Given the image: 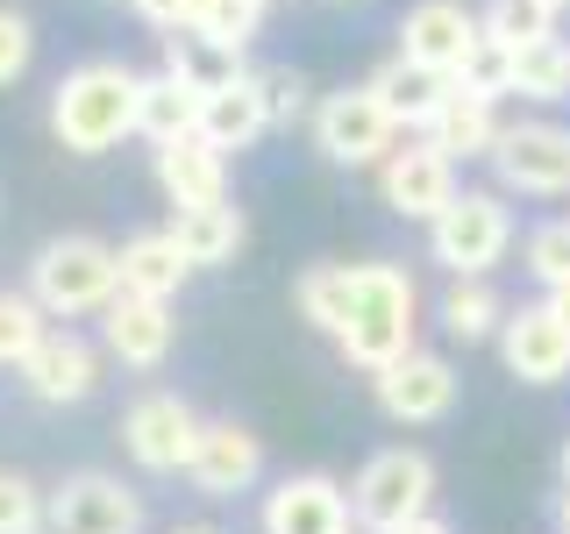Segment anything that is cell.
<instances>
[{
	"label": "cell",
	"mask_w": 570,
	"mask_h": 534,
	"mask_svg": "<svg viewBox=\"0 0 570 534\" xmlns=\"http://www.w3.org/2000/svg\"><path fill=\"white\" fill-rule=\"evenodd\" d=\"M414 328H421V285L406 264H350V307H343V328H335V349H343L350 370L379 378L385 364H400L414 349Z\"/></svg>",
	"instance_id": "cell-1"
},
{
	"label": "cell",
	"mask_w": 570,
	"mask_h": 534,
	"mask_svg": "<svg viewBox=\"0 0 570 534\" xmlns=\"http://www.w3.org/2000/svg\"><path fill=\"white\" fill-rule=\"evenodd\" d=\"M136 100H142V71L121 58H86L50 86V136L71 157H107L121 136H136Z\"/></svg>",
	"instance_id": "cell-2"
},
{
	"label": "cell",
	"mask_w": 570,
	"mask_h": 534,
	"mask_svg": "<svg viewBox=\"0 0 570 534\" xmlns=\"http://www.w3.org/2000/svg\"><path fill=\"white\" fill-rule=\"evenodd\" d=\"M29 293L50 320H86L121 293V257L100 236H50L29 257Z\"/></svg>",
	"instance_id": "cell-3"
},
{
	"label": "cell",
	"mask_w": 570,
	"mask_h": 534,
	"mask_svg": "<svg viewBox=\"0 0 570 534\" xmlns=\"http://www.w3.org/2000/svg\"><path fill=\"white\" fill-rule=\"evenodd\" d=\"M121 456L136 463L142 477H186L193 471V456H200V435H207V421L193 414V399L186 392H142V399L121 406Z\"/></svg>",
	"instance_id": "cell-4"
},
{
	"label": "cell",
	"mask_w": 570,
	"mask_h": 534,
	"mask_svg": "<svg viewBox=\"0 0 570 534\" xmlns=\"http://www.w3.org/2000/svg\"><path fill=\"white\" fill-rule=\"evenodd\" d=\"M350 513L364 534H392L406 521H421V513H435V463L421 449H379L364 456V471L350 477Z\"/></svg>",
	"instance_id": "cell-5"
},
{
	"label": "cell",
	"mask_w": 570,
	"mask_h": 534,
	"mask_svg": "<svg viewBox=\"0 0 570 534\" xmlns=\"http://www.w3.org/2000/svg\"><path fill=\"white\" fill-rule=\"evenodd\" d=\"M507 249H513V214H507L499 192H456V200L428 221V257L450 278H485Z\"/></svg>",
	"instance_id": "cell-6"
},
{
	"label": "cell",
	"mask_w": 570,
	"mask_h": 534,
	"mask_svg": "<svg viewBox=\"0 0 570 534\" xmlns=\"http://www.w3.org/2000/svg\"><path fill=\"white\" fill-rule=\"evenodd\" d=\"M400 142V121L385 115V100L371 86H343V93L314 100V150L328 165H385V150Z\"/></svg>",
	"instance_id": "cell-7"
},
{
	"label": "cell",
	"mask_w": 570,
	"mask_h": 534,
	"mask_svg": "<svg viewBox=\"0 0 570 534\" xmlns=\"http://www.w3.org/2000/svg\"><path fill=\"white\" fill-rule=\"evenodd\" d=\"M371 399L400 427H435V421H450V406H456V364L435 356V349H406L400 364H385L379 378H371Z\"/></svg>",
	"instance_id": "cell-8"
},
{
	"label": "cell",
	"mask_w": 570,
	"mask_h": 534,
	"mask_svg": "<svg viewBox=\"0 0 570 534\" xmlns=\"http://www.w3.org/2000/svg\"><path fill=\"white\" fill-rule=\"evenodd\" d=\"M379 200L400 214V221H435V214L456 200V157H442L428 136L392 142L385 165H379Z\"/></svg>",
	"instance_id": "cell-9"
},
{
	"label": "cell",
	"mask_w": 570,
	"mask_h": 534,
	"mask_svg": "<svg viewBox=\"0 0 570 534\" xmlns=\"http://www.w3.org/2000/svg\"><path fill=\"white\" fill-rule=\"evenodd\" d=\"M492 171H499V186H507V192L557 200V192H570V129H557V121H521V129H499Z\"/></svg>",
	"instance_id": "cell-10"
},
{
	"label": "cell",
	"mask_w": 570,
	"mask_h": 534,
	"mask_svg": "<svg viewBox=\"0 0 570 534\" xmlns=\"http://www.w3.org/2000/svg\"><path fill=\"white\" fill-rule=\"evenodd\" d=\"M100 343L121 370H165L171 364V343H178V320H171V299H150V293H115L100 307Z\"/></svg>",
	"instance_id": "cell-11"
},
{
	"label": "cell",
	"mask_w": 570,
	"mask_h": 534,
	"mask_svg": "<svg viewBox=\"0 0 570 534\" xmlns=\"http://www.w3.org/2000/svg\"><path fill=\"white\" fill-rule=\"evenodd\" d=\"M50 534H142V498L115 471H79L50 492Z\"/></svg>",
	"instance_id": "cell-12"
},
{
	"label": "cell",
	"mask_w": 570,
	"mask_h": 534,
	"mask_svg": "<svg viewBox=\"0 0 570 534\" xmlns=\"http://www.w3.org/2000/svg\"><path fill=\"white\" fill-rule=\"evenodd\" d=\"M257 527L264 534H350L356 513H350V492L328 471H299V477H278L264 492Z\"/></svg>",
	"instance_id": "cell-13"
},
{
	"label": "cell",
	"mask_w": 570,
	"mask_h": 534,
	"mask_svg": "<svg viewBox=\"0 0 570 534\" xmlns=\"http://www.w3.org/2000/svg\"><path fill=\"white\" fill-rule=\"evenodd\" d=\"M485 43V14H471L463 0H421V8H406L400 22V58H414L428 71H463V58Z\"/></svg>",
	"instance_id": "cell-14"
},
{
	"label": "cell",
	"mask_w": 570,
	"mask_h": 534,
	"mask_svg": "<svg viewBox=\"0 0 570 534\" xmlns=\"http://www.w3.org/2000/svg\"><path fill=\"white\" fill-rule=\"evenodd\" d=\"M499 356H507V370L521 385H563L570 378V328L549 314V299H534V307H507Z\"/></svg>",
	"instance_id": "cell-15"
},
{
	"label": "cell",
	"mask_w": 570,
	"mask_h": 534,
	"mask_svg": "<svg viewBox=\"0 0 570 534\" xmlns=\"http://www.w3.org/2000/svg\"><path fill=\"white\" fill-rule=\"evenodd\" d=\"M22 385H29V399H43V406H79V399L100 392V349L71 328H50L43 343L29 349Z\"/></svg>",
	"instance_id": "cell-16"
},
{
	"label": "cell",
	"mask_w": 570,
	"mask_h": 534,
	"mask_svg": "<svg viewBox=\"0 0 570 534\" xmlns=\"http://www.w3.org/2000/svg\"><path fill=\"white\" fill-rule=\"evenodd\" d=\"M257 477H264V442L243 421H207L186 485L200 498H236V492H257Z\"/></svg>",
	"instance_id": "cell-17"
},
{
	"label": "cell",
	"mask_w": 570,
	"mask_h": 534,
	"mask_svg": "<svg viewBox=\"0 0 570 534\" xmlns=\"http://www.w3.org/2000/svg\"><path fill=\"white\" fill-rule=\"evenodd\" d=\"M157 186H165L171 207H214V200H228V150H214L200 129L157 142Z\"/></svg>",
	"instance_id": "cell-18"
},
{
	"label": "cell",
	"mask_w": 570,
	"mask_h": 534,
	"mask_svg": "<svg viewBox=\"0 0 570 534\" xmlns=\"http://www.w3.org/2000/svg\"><path fill=\"white\" fill-rule=\"evenodd\" d=\"M264 129H272V107H264V79L257 71H243V79L214 86V93H200V136L214 142V150H249Z\"/></svg>",
	"instance_id": "cell-19"
},
{
	"label": "cell",
	"mask_w": 570,
	"mask_h": 534,
	"mask_svg": "<svg viewBox=\"0 0 570 534\" xmlns=\"http://www.w3.org/2000/svg\"><path fill=\"white\" fill-rule=\"evenodd\" d=\"M364 86L385 100V115L400 121V129H428V121H435V107L456 93V79H450V71H428V65H414V58H392V65H379Z\"/></svg>",
	"instance_id": "cell-20"
},
{
	"label": "cell",
	"mask_w": 570,
	"mask_h": 534,
	"mask_svg": "<svg viewBox=\"0 0 570 534\" xmlns=\"http://www.w3.org/2000/svg\"><path fill=\"white\" fill-rule=\"evenodd\" d=\"M121 257V293H150V299H171L178 285L193 278V257L178 249L171 228H142V236H129L115 249Z\"/></svg>",
	"instance_id": "cell-21"
},
{
	"label": "cell",
	"mask_w": 570,
	"mask_h": 534,
	"mask_svg": "<svg viewBox=\"0 0 570 534\" xmlns=\"http://www.w3.org/2000/svg\"><path fill=\"white\" fill-rule=\"evenodd\" d=\"M171 236L193 257V271H214V264H236V249L249 243L243 207L214 200V207H171Z\"/></svg>",
	"instance_id": "cell-22"
},
{
	"label": "cell",
	"mask_w": 570,
	"mask_h": 534,
	"mask_svg": "<svg viewBox=\"0 0 570 534\" xmlns=\"http://www.w3.org/2000/svg\"><path fill=\"white\" fill-rule=\"evenodd\" d=\"M428 142H435L442 157H492V142H499V115H492V100H478V93H456L435 107V121L421 129Z\"/></svg>",
	"instance_id": "cell-23"
},
{
	"label": "cell",
	"mask_w": 570,
	"mask_h": 534,
	"mask_svg": "<svg viewBox=\"0 0 570 534\" xmlns=\"http://www.w3.org/2000/svg\"><path fill=\"white\" fill-rule=\"evenodd\" d=\"M165 71H171V79H186L193 93H214V86L243 79V50L214 43L207 29H165Z\"/></svg>",
	"instance_id": "cell-24"
},
{
	"label": "cell",
	"mask_w": 570,
	"mask_h": 534,
	"mask_svg": "<svg viewBox=\"0 0 570 534\" xmlns=\"http://www.w3.org/2000/svg\"><path fill=\"white\" fill-rule=\"evenodd\" d=\"M435 320H442V335H450V343L478 349V343H499V328H507V299H499L485 278H456L450 293H442Z\"/></svg>",
	"instance_id": "cell-25"
},
{
	"label": "cell",
	"mask_w": 570,
	"mask_h": 534,
	"mask_svg": "<svg viewBox=\"0 0 570 534\" xmlns=\"http://www.w3.org/2000/svg\"><path fill=\"white\" fill-rule=\"evenodd\" d=\"M200 129V93L171 71H142V100H136V136L150 142H171V136H193Z\"/></svg>",
	"instance_id": "cell-26"
},
{
	"label": "cell",
	"mask_w": 570,
	"mask_h": 534,
	"mask_svg": "<svg viewBox=\"0 0 570 534\" xmlns=\"http://www.w3.org/2000/svg\"><path fill=\"white\" fill-rule=\"evenodd\" d=\"M343 307H350V264H307V271L293 278V314L307 320V328L335 335L343 328Z\"/></svg>",
	"instance_id": "cell-27"
},
{
	"label": "cell",
	"mask_w": 570,
	"mask_h": 534,
	"mask_svg": "<svg viewBox=\"0 0 570 534\" xmlns=\"http://www.w3.org/2000/svg\"><path fill=\"white\" fill-rule=\"evenodd\" d=\"M513 93L521 100H563L570 93V43L563 36H534L513 50Z\"/></svg>",
	"instance_id": "cell-28"
},
{
	"label": "cell",
	"mask_w": 570,
	"mask_h": 534,
	"mask_svg": "<svg viewBox=\"0 0 570 534\" xmlns=\"http://www.w3.org/2000/svg\"><path fill=\"white\" fill-rule=\"evenodd\" d=\"M50 335V314L36 307V293L22 285V293H0V370H22L29 349Z\"/></svg>",
	"instance_id": "cell-29"
},
{
	"label": "cell",
	"mask_w": 570,
	"mask_h": 534,
	"mask_svg": "<svg viewBox=\"0 0 570 534\" xmlns=\"http://www.w3.org/2000/svg\"><path fill=\"white\" fill-rule=\"evenodd\" d=\"M485 36L499 43H534V36H557V0H485Z\"/></svg>",
	"instance_id": "cell-30"
},
{
	"label": "cell",
	"mask_w": 570,
	"mask_h": 534,
	"mask_svg": "<svg viewBox=\"0 0 570 534\" xmlns=\"http://www.w3.org/2000/svg\"><path fill=\"white\" fill-rule=\"evenodd\" d=\"M264 8H272V0H207L193 29H207L214 43H228V50H249L257 29H264Z\"/></svg>",
	"instance_id": "cell-31"
},
{
	"label": "cell",
	"mask_w": 570,
	"mask_h": 534,
	"mask_svg": "<svg viewBox=\"0 0 570 534\" xmlns=\"http://www.w3.org/2000/svg\"><path fill=\"white\" fill-rule=\"evenodd\" d=\"M456 86H463V93H478V100H499V93H513V43H499V36H485V43H478L471 58H463Z\"/></svg>",
	"instance_id": "cell-32"
},
{
	"label": "cell",
	"mask_w": 570,
	"mask_h": 534,
	"mask_svg": "<svg viewBox=\"0 0 570 534\" xmlns=\"http://www.w3.org/2000/svg\"><path fill=\"white\" fill-rule=\"evenodd\" d=\"M50 527V492H36L22 471H0V534H43Z\"/></svg>",
	"instance_id": "cell-33"
},
{
	"label": "cell",
	"mask_w": 570,
	"mask_h": 534,
	"mask_svg": "<svg viewBox=\"0 0 570 534\" xmlns=\"http://www.w3.org/2000/svg\"><path fill=\"white\" fill-rule=\"evenodd\" d=\"M528 271L542 278V293L549 285H570V221H542L528 236Z\"/></svg>",
	"instance_id": "cell-34"
},
{
	"label": "cell",
	"mask_w": 570,
	"mask_h": 534,
	"mask_svg": "<svg viewBox=\"0 0 570 534\" xmlns=\"http://www.w3.org/2000/svg\"><path fill=\"white\" fill-rule=\"evenodd\" d=\"M264 79V107H272V129H293L299 115H307V71H293V65H272V71H257Z\"/></svg>",
	"instance_id": "cell-35"
},
{
	"label": "cell",
	"mask_w": 570,
	"mask_h": 534,
	"mask_svg": "<svg viewBox=\"0 0 570 534\" xmlns=\"http://www.w3.org/2000/svg\"><path fill=\"white\" fill-rule=\"evenodd\" d=\"M29 65H36V29H29V14H22V8H0V93H8L14 79H29Z\"/></svg>",
	"instance_id": "cell-36"
},
{
	"label": "cell",
	"mask_w": 570,
	"mask_h": 534,
	"mask_svg": "<svg viewBox=\"0 0 570 534\" xmlns=\"http://www.w3.org/2000/svg\"><path fill=\"white\" fill-rule=\"evenodd\" d=\"M129 8H136L150 29H193V22H200V8H207V0H129Z\"/></svg>",
	"instance_id": "cell-37"
},
{
	"label": "cell",
	"mask_w": 570,
	"mask_h": 534,
	"mask_svg": "<svg viewBox=\"0 0 570 534\" xmlns=\"http://www.w3.org/2000/svg\"><path fill=\"white\" fill-rule=\"evenodd\" d=\"M392 534H456L442 513H421V521H406V527H392Z\"/></svg>",
	"instance_id": "cell-38"
},
{
	"label": "cell",
	"mask_w": 570,
	"mask_h": 534,
	"mask_svg": "<svg viewBox=\"0 0 570 534\" xmlns=\"http://www.w3.org/2000/svg\"><path fill=\"white\" fill-rule=\"evenodd\" d=\"M549 314H557L563 328H570V285H549Z\"/></svg>",
	"instance_id": "cell-39"
},
{
	"label": "cell",
	"mask_w": 570,
	"mask_h": 534,
	"mask_svg": "<svg viewBox=\"0 0 570 534\" xmlns=\"http://www.w3.org/2000/svg\"><path fill=\"white\" fill-rule=\"evenodd\" d=\"M171 534H222V527H207V521H186V527H171Z\"/></svg>",
	"instance_id": "cell-40"
},
{
	"label": "cell",
	"mask_w": 570,
	"mask_h": 534,
	"mask_svg": "<svg viewBox=\"0 0 570 534\" xmlns=\"http://www.w3.org/2000/svg\"><path fill=\"white\" fill-rule=\"evenodd\" d=\"M557 534H570V492H563V506H557Z\"/></svg>",
	"instance_id": "cell-41"
},
{
	"label": "cell",
	"mask_w": 570,
	"mask_h": 534,
	"mask_svg": "<svg viewBox=\"0 0 570 534\" xmlns=\"http://www.w3.org/2000/svg\"><path fill=\"white\" fill-rule=\"evenodd\" d=\"M563 492H570V442H563Z\"/></svg>",
	"instance_id": "cell-42"
},
{
	"label": "cell",
	"mask_w": 570,
	"mask_h": 534,
	"mask_svg": "<svg viewBox=\"0 0 570 534\" xmlns=\"http://www.w3.org/2000/svg\"><path fill=\"white\" fill-rule=\"evenodd\" d=\"M557 8H570V0H557Z\"/></svg>",
	"instance_id": "cell-43"
}]
</instances>
